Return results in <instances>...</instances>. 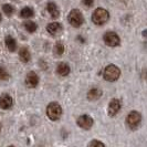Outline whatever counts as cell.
<instances>
[{"label":"cell","mask_w":147,"mask_h":147,"mask_svg":"<svg viewBox=\"0 0 147 147\" xmlns=\"http://www.w3.org/2000/svg\"><path fill=\"white\" fill-rule=\"evenodd\" d=\"M9 79V74H8L7 70L2 66H0V80H8Z\"/></svg>","instance_id":"obj_21"},{"label":"cell","mask_w":147,"mask_h":147,"mask_svg":"<svg viewBox=\"0 0 147 147\" xmlns=\"http://www.w3.org/2000/svg\"><path fill=\"white\" fill-rule=\"evenodd\" d=\"M109 18H110V15L107 10H105L103 8H97L92 15V21L96 26H102L109 21Z\"/></svg>","instance_id":"obj_1"},{"label":"cell","mask_w":147,"mask_h":147,"mask_svg":"<svg viewBox=\"0 0 147 147\" xmlns=\"http://www.w3.org/2000/svg\"><path fill=\"white\" fill-rule=\"evenodd\" d=\"M0 21H1V15H0Z\"/></svg>","instance_id":"obj_25"},{"label":"cell","mask_w":147,"mask_h":147,"mask_svg":"<svg viewBox=\"0 0 147 147\" xmlns=\"http://www.w3.org/2000/svg\"><path fill=\"white\" fill-rule=\"evenodd\" d=\"M23 26H24L26 30H27L28 32H30V33L34 32V31L37 30V28H38L37 23H36V22H33V21H26Z\"/></svg>","instance_id":"obj_18"},{"label":"cell","mask_w":147,"mask_h":147,"mask_svg":"<svg viewBox=\"0 0 147 147\" xmlns=\"http://www.w3.org/2000/svg\"><path fill=\"white\" fill-rule=\"evenodd\" d=\"M19 58L21 60L23 63H27L30 61V58H31V54H30L29 50L27 48H21L20 51H19Z\"/></svg>","instance_id":"obj_15"},{"label":"cell","mask_w":147,"mask_h":147,"mask_svg":"<svg viewBox=\"0 0 147 147\" xmlns=\"http://www.w3.org/2000/svg\"><path fill=\"white\" fill-rule=\"evenodd\" d=\"M57 72L61 76H66V75H69V73H70V66H69L67 63L61 62L57 66Z\"/></svg>","instance_id":"obj_13"},{"label":"cell","mask_w":147,"mask_h":147,"mask_svg":"<svg viewBox=\"0 0 147 147\" xmlns=\"http://www.w3.org/2000/svg\"><path fill=\"white\" fill-rule=\"evenodd\" d=\"M76 123H78V125L80 126L81 128H83V129H90V128L93 126L94 121H93V118L91 117L90 115H86V114H85V115L79 116Z\"/></svg>","instance_id":"obj_7"},{"label":"cell","mask_w":147,"mask_h":147,"mask_svg":"<svg viewBox=\"0 0 147 147\" xmlns=\"http://www.w3.org/2000/svg\"><path fill=\"white\" fill-rule=\"evenodd\" d=\"M0 131H1V124H0Z\"/></svg>","instance_id":"obj_26"},{"label":"cell","mask_w":147,"mask_h":147,"mask_svg":"<svg viewBox=\"0 0 147 147\" xmlns=\"http://www.w3.org/2000/svg\"><path fill=\"white\" fill-rule=\"evenodd\" d=\"M2 10H3V12L7 16H11L13 13V11H15V8L12 7L11 5H3L2 6Z\"/></svg>","instance_id":"obj_20"},{"label":"cell","mask_w":147,"mask_h":147,"mask_svg":"<svg viewBox=\"0 0 147 147\" xmlns=\"http://www.w3.org/2000/svg\"><path fill=\"white\" fill-rule=\"evenodd\" d=\"M143 36L145 38H147V30H145V31H143Z\"/></svg>","instance_id":"obj_24"},{"label":"cell","mask_w":147,"mask_h":147,"mask_svg":"<svg viewBox=\"0 0 147 147\" xmlns=\"http://www.w3.org/2000/svg\"><path fill=\"white\" fill-rule=\"evenodd\" d=\"M101 96H102V90H100V88H92V90H90L88 93V98L90 101H96V100H98Z\"/></svg>","instance_id":"obj_14"},{"label":"cell","mask_w":147,"mask_h":147,"mask_svg":"<svg viewBox=\"0 0 147 147\" xmlns=\"http://www.w3.org/2000/svg\"><path fill=\"white\" fill-rule=\"evenodd\" d=\"M69 22L71 23V26H73L75 28H79L80 26H82L84 22V18L81 11L78 9L71 10V12L69 13Z\"/></svg>","instance_id":"obj_5"},{"label":"cell","mask_w":147,"mask_h":147,"mask_svg":"<svg viewBox=\"0 0 147 147\" xmlns=\"http://www.w3.org/2000/svg\"><path fill=\"white\" fill-rule=\"evenodd\" d=\"M12 97L9 94H2L0 96V109L2 110H9L12 106Z\"/></svg>","instance_id":"obj_9"},{"label":"cell","mask_w":147,"mask_h":147,"mask_svg":"<svg viewBox=\"0 0 147 147\" xmlns=\"http://www.w3.org/2000/svg\"><path fill=\"white\" fill-rule=\"evenodd\" d=\"M104 79L109 82H115L118 80L121 75V70L114 64H110L105 67L104 70Z\"/></svg>","instance_id":"obj_2"},{"label":"cell","mask_w":147,"mask_h":147,"mask_svg":"<svg viewBox=\"0 0 147 147\" xmlns=\"http://www.w3.org/2000/svg\"><path fill=\"white\" fill-rule=\"evenodd\" d=\"M53 52L55 55H62L63 52H64V45L61 43V42H57L54 44V48H53Z\"/></svg>","instance_id":"obj_19"},{"label":"cell","mask_w":147,"mask_h":147,"mask_svg":"<svg viewBox=\"0 0 147 147\" xmlns=\"http://www.w3.org/2000/svg\"><path fill=\"white\" fill-rule=\"evenodd\" d=\"M104 42L109 47H117L121 43V39L117 36V33L109 31L104 34Z\"/></svg>","instance_id":"obj_6"},{"label":"cell","mask_w":147,"mask_h":147,"mask_svg":"<svg viewBox=\"0 0 147 147\" xmlns=\"http://www.w3.org/2000/svg\"><path fill=\"white\" fill-rule=\"evenodd\" d=\"M47 31L52 36H59L62 32V26L58 22H52L47 26Z\"/></svg>","instance_id":"obj_11"},{"label":"cell","mask_w":147,"mask_h":147,"mask_svg":"<svg viewBox=\"0 0 147 147\" xmlns=\"http://www.w3.org/2000/svg\"><path fill=\"white\" fill-rule=\"evenodd\" d=\"M88 147H105V145H104L102 142H100V140H94L88 144Z\"/></svg>","instance_id":"obj_22"},{"label":"cell","mask_w":147,"mask_h":147,"mask_svg":"<svg viewBox=\"0 0 147 147\" xmlns=\"http://www.w3.org/2000/svg\"><path fill=\"white\" fill-rule=\"evenodd\" d=\"M140 122H142V115H140V113L136 112V111L131 112L126 117V125L133 131L140 126Z\"/></svg>","instance_id":"obj_3"},{"label":"cell","mask_w":147,"mask_h":147,"mask_svg":"<svg viewBox=\"0 0 147 147\" xmlns=\"http://www.w3.org/2000/svg\"><path fill=\"white\" fill-rule=\"evenodd\" d=\"M47 115L52 121H58L62 115V109L59 103L52 102L47 107Z\"/></svg>","instance_id":"obj_4"},{"label":"cell","mask_w":147,"mask_h":147,"mask_svg":"<svg viewBox=\"0 0 147 147\" xmlns=\"http://www.w3.org/2000/svg\"><path fill=\"white\" fill-rule=\"evenodd\" d=\"M33 15H34V11H33V9H31L30 7H24L20 11L21 18H24V19L31 18V17H33Z\"/></svg>","instance_id":"obj_17"},{"label":"cell","mask_w":147,"mask_h":147,"mask_svg":"<svg viewBox=\"0 0 147 147\" xmlns=\"http://www.w3.org/2000/svg\"><path fill=\"white\" fill-rule=\"evenodd\" d=\"M9 147H15V146H9Z\"/></svg>","instance_id":"obj_27"},{"label":"cell","mask_w":147,"mask_h":147,"mask_svg":"<svg viewBox=\"0 0 147 147\" xmlns=\"http://www.w3.org/2000/svg\"><path fill=\"white\" fill-rule=\"evenodd\" d=\"M82 2L86 7H92L94 5V0H82Z\"/></svg>","instance_id":"obj_23"},{"label":"cell","mask_w":147,"mask_h":147,"mask_svg":"<svg viewBox=\"0 0 147 147\" xmlns=\"http://www.w3.org/2000/svg\"><path fill=\"white\" fill-rule=\"evenodd\" d=\"M26 84L27 86L33 88H36L38 84H39V76L37 75L36 72H29L27 78H26Z\"/></svg>","instance_id":"obj_8"},{"label":"cell","mask_w":147,"mask_h":147,"mask_svg":"<svg viewBox=\"0 0 147 147\" xmlns=\"http://www.w3.org/2000/svg\"><path fill=\"white\" fill-rule=\"evenodd\" d=\"M47 10H48V12L50 13L53 19H55V18H59L60 16V10L58 6L54 3V2H49L48 5H47Z\"/></svg>","instance_id":"obj_12"},{"label":"cell","mask_w":147,"mask_h":147,"mask_svg":"<svg viewBox=\"0 0 147 147\" xmlns=\"http://www.w3.org/2000/svg\"><path fill=\"white\" fill-rule=\"evenodd\" d=\"M6 45L10 52H15L17 49V41L11 36H7L6 37Z\"/></svg>","instance_id":"obj_16"},{"label":"cell","mask_w":147,"mask_h":147,"mask_svg":"<svg viewBox=\"0 0 147 147\" xmlns=\"http://www.w3.org/2000/svg\"><path fill=\"white\" fill-rule=\"evenodd\" d=\"M121 102L117 98H113L109 104V115L110 116H114L118 113V111L121 110Z\"/></svg>","instance_id":"obj_10"}]
</instances>
